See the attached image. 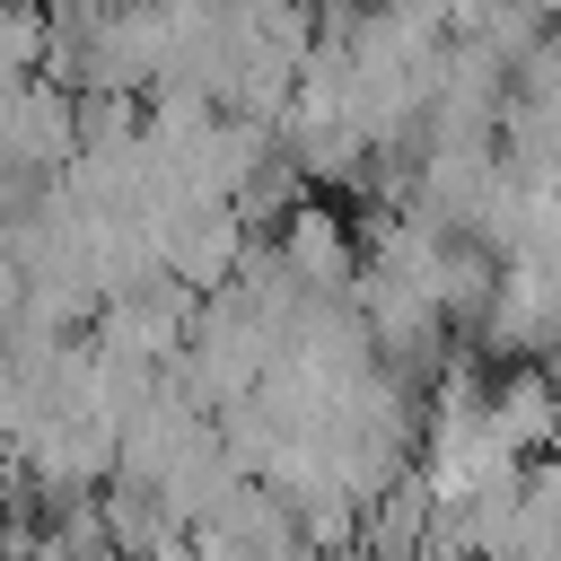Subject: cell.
<instances>
[{
    "mask_svg": "<svg viewBox=\"0 0 561 561\" xmlns=\"http://www.w3.org/2000/svg\"><path fill=\"white\" fill-rule=\"evenodd\" d=\"M561 342V263H500L491 316L473 333V351L491 359H543Z\"/></svg>",
    "mask_w": 561,
    "mask_h": 561,
    "instance_id": "obj_3",
    "label": "cell"
},
{
    "mask_svg": "<svg viewBox=\"0 0 561 561\" xmlns=\"http://www.w3.org/2000/svg\"><path fill=\"white\" fill-rule=\"evenodd\" d=\"M272 254L289 263V280L298 289H316V298H359V263H368V237L351 228V210H333L324 193H307V202H289L272 228Z\"/></svg>",
    "mask_w": 561,
    "mask_h": 561,
    "instance_id": "obj_1",
    "label": "cell"
},
{
    "mask_svg": "<svg viewBox=\"0 0 561 561\" xmlns=\"http://www.w3.org/2000/svg\"><path fill=\"white\" fill-rule=\"evenodd\" d=\"M193 316H202V289H184L175 272H149L140 289H123V298L96 307L88 342L96 351H123V359H149V368H175L184 342H193Z\"/></svg>",
    "mask_w": 561,
    "mask_h": 561,
    "instance_id": "obj_2",
    "label": "cell"
}]
</instances>
